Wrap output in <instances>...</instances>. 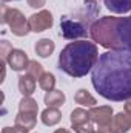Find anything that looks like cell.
I'll return each instance as SVG.
<instances>
[{
  "mask_svg": "<svg viewBox=\"0 0 131 133\" xmlns=\"http://www.w3.org/2000/svg\"><path fill=\"white\" fill-rule=\"evenodd\" d=\"M6 64L9 65V68H12L14 71L20 73V71H25V70L28 68L30 59H28V56H26V53H25L23 50L14 48V50L9 53V56H8V59H6Z\"/></svg>",
  "mask_w": 131,
  "mask_h": 133,
  "instance_id": "30bf717a",
  "label": "cell"
},
{
  "mask_svg": "<svg viewBox=\"0 0 131 133\" xmlns=\"http://www.w3.org/2000/svg\"><path fill=\"white\" fill-rule=\"evenodd\" d=\"M72 129H74L76 133H93L96 130L93 122H86V124H82V125H74Z\"/></svg>",
  "mask_w": 131,
  "mask_h": 133,
  "instance_id": "603a6c76",
  "label": "cell"
},
{
  "mask_svg": "<svg viewBox=\"0 0 131 133\" xmlns=\"http://www.w3.org/2000/svg\"><path fill=\"white\" fill-rule=\"evenodd\" d=\"M2 133H28L26 130H22V129H19L17 125H14V127H5Z\"/></svg>",
  "mask_w": 131,
  "mask_h": 133,
  "instance_id": "d4e9b609",
  "label": "cell"
},
{
  "mask_svg": "<svg viewBox=\"0 0 131 133\" xmlns=\"http://www.w3.org/2000/svg\"><path fill=\"white\" fill-rule=\"evenodd\" d=\"M91 82L102 98L114 102L131 99V53L108 50L99 56Z\"/></svg>",
  "mask_w": 131,
  "mask_h": 133,
  "instance_id": "6da1fadb",
  "label": "cell"
},
{
  "mask_svg": "<svg viewBox=\"0 0 131 133\" xmlns=\"http://www.w3.org/2000/svg\"><path fill=\"white\" fill-rule=\"evenodd\" d=\"M131 129V113L127 111H120L117 115H114L111 124L103 129V133H127Z\"/></svg>",
  "mask_w": 131,
  "mask_h": 133,
  "instance_id": "9c48e42d",
  "label": "cell"
},
{
  "mask_svg": "<svg viewBox=\"0 0 131 133\" xmlns=\"http://www.w3.org/2000/svg\"><path fill=\"white\" fill-rule=\"evenodd\" d=\"M74 101H76V104H79V105H82V107H90V108L97 104L96 98H94L93 95H90V91L85 90V88H80V90L76 93Z\"/></svg>",
  "mask_w": 131,
  "mask_h": 133,
  "instance_id": "e0dca14e",
  "label": "cell"
},
{
  "mask_svg": "<svg viewBox=\"0 0 131 133\" xmlns=\"http://www.w3.org/2000/svg\"><path fill=\"white\" fill-rule=\"evenodd\" d=\"M43 73H45L43 71V66L40 65L37 61H30V65L26 68V74H30L34 79H40Z\"/></svg>",
  "mask_w": 131,
  "mask_h": 133,
  "instance_id": "44dd1931",
  "label": "cell"
},
{
  "mask_svg": "<svg viewBox=\"0 0 131 133\" xmlns=\"http://www.w3.org/2000/svg\"><path fill=\"white\" fill-rule=\"evenodd\" d=\"M45 104H46V107H54V108H60L63 104H65L66 101V96L63 91H60V90H53V91H46V95H45Z\"/></svg>",
  "mask_w": 131,
  "mask_h": 133,
  "instance_id": "9a60e30c",
  "label": "cell"
},
{
  "mask_svg": "<svg viewBox=\"0 0 131 133\" xmlns=\"http://www.w3.org/2000/svg\"><path fill=\"white\" fill-rule=\"evenodd\" d=\"M12 50H14V48H12V45H11L8 40H2V42H0V61L6 62V59H8V56H9V53H11Z\"/></svg>",
  "mask_w": 131,
  "mask_h": 133,
  "instance_id": "7402d4cb",
  "label": "cell"
},
{
  "mask_svg": "<svg viewBox=\"0 0 131 133\" xmlns=\"http://www.w3.org/2000/svg\"><path fill=\"white\" fill-rule=\"evenodd\" d=\"M88 113H90L91 122L97 125L99 130L106 129V127L111 124L113 118H114L113 108H111L110 105H102V107H96V105H94V107H91V108L88 110Z\"/></svg>",
  "mask_w": 131,
  "mask_h": 133,
  "instance_id": "52a82bcc",
  "label": "cell"
},
{
  "mask_svg": "<svg viewBox=\"0 0 131 133\" xmlns=\"http://www.w3.org/2000/svg\"><path fill=\"white\" fill-rule=\"evenodd\" d=\"M26 2H28V5H30L33 9H40V8H43L45 3H46V0H26Z\"/></svg>",
  "mask_w": 131,
  "mask_h": 133,
  "instance_id": "cb8c5ba5",
  "label": "cell"
},
{
  "mask_svg": "<svg viewBox=\"0 0 131 133\" xmlns=\"http://www.w3.org/2000/svg\"><path fill=\"white\" fill-rule=\"evenodd\" d=\"M100 6L97 0H85L82 9H79L74 16L60 17V36L66 40H77L86 37L91 25L96 22L94 17L99 14Z\"/></svg>",
  "mask_w": 131,
  "mask_h": 133,
  "instance_id": "3957f363",
  "label": "cell"
},
{
  "mask_svg": "<svg viewBox=\"0 0 131 133\" xmlns=\"http://www.w3.org/2000/svg\"><path fill=\"white\" fill-rule=\"evenodd\" d=\"M114 51L131 53V14L127 17H116L113 25V48Z\"/></svg>",
  "mask_w": 131,
  "mask_h": 133,
  "instance_id": "5b68a950",
  "label": "cell"
},
{
  "mask_svg": "<svg viewBox=\"0 0 131 133\" xmlns=\"http://www.w3.org/2000/svg\"><path fill=\"white\" fill-rule=\"evenodd\" d=\"M103 3L114 14H127L131 11V0H103Z\"/></svg>",
  "mask_w": 131,
  "mask_h": 133,
  "instance_id": "5bb4252c",
  "label": "cell"
},
{
  "mask_svg": "<svg viewBox=\"0 0 131 133\" xmlns=\"http://www.w3.org/2000/svg\"><path fill=\"white\" fill-rule=\"evenodd\" d=\"M54 50H56V43L51 39H46V37L37 40L35 45H34V51L40 57H49L54 53Z\"/></svg>",
  "mask_w": 131,
  "mask_h": 133,
  "instance_id": "4fadbf2b",
  "label": "cell"
},
{
  "mask_svg": "<svg viewBox=\"0 0 131 133\" xmlns=\"http://www.w3.org/2000/svg\"><path fill=\"white\" fill-rule=\"evenodd\" d=\"M0 22L8 25L11 33L14 36H19V37H23L31 31L30 22L25 17V14L20 9L9 8L5 3H2V6H0Z\"/></svg>",
  "mask_w": 131,
  "mask_h": 133,
  "instance_id": "277c9868",
  "label": "cell"
},
{
  "mask_svg": "<svg viewBox=\"0 0 131 133\" xmlns=\"http://www.w3.org/2000/svg\"><path fill=\"white\" fill-rule=\"evenodd\" d=\"M99 61V50L94 42H69L59 54V68L71 77H83Z\"/></svg>",
  "mask_w": 131,
  "mask_h": 133,
  "instance_id": "7a4b0ae2",
  "label": "cell"
},
{
  "mask_svg": "<svg viewBox=\"0 0 131 133\" xmlns=\"http://www.w3.org/2000/svg\"><path fill=\"white\" fill-rule=\"evenodd\" d=\"M2 2H3V3H6V2H12V0H2Z\"/></svg>",
  "mask_w": 131,
  "mask_h": 133,
  "instance_id": "f1b7e54d",
  "label": "cell"
},
{
  "mask_svg": "<svg viewBox=\"0 0 131 133\" xmlns=\"http://www.w3.org/2000/svg\"><path fill=\"white\" fill-rule=\"evenodd\" d=\"M114 20H116V17L103 16V17L97 19L90 28L91 39L96 43H99L100 46L106 48V50L113 48V25H114Z\"/></svg>",
  "mask_w": 131,
  "mask_h": 133,
  "instance_id": "8992f818",
  "label": "cell"
},
{
  "mask_svg": "<svg viewBox=\"0 0 131 133\" xmlns=\"http://www.w3.org/2000/svg\"><path fill=\"white\" fill-rule=\"evenodd\" d=\"M40 119H42V122H43L45 125L53 127V125H56V124H59V122L62 121V113H60V110H59V108L46 107V108L42 111Z\"/></svg>",
  "mask_w": 131,
  "mask_h": 133,
  "instance_id": "7c38bea8",
  "label": "cell"
},
{
  "mask_svg": "<svg viewBox=\"0 0 131 133\" xmlns=\"http://www.w3.org/2000/svg\"><path fill=\"white\" fill-rule=\"evenodd\" d=\"M71 125H82V124H86V122H91L90 119V113L83 108H74L71 111Z\"/></svg>",
  "mask_w": 131,
  "mask_h": 133,
  "instance_id": "ac0fdd59",
  "label": "cell"
},
{
  "mask_svg": "<svg viewBox=\"0 0 131 133\" xmlns=\"http://www.w3.org/2000/svg\"><path fill=\"white\" fill-rule=\"evenodd\" d=\"M125 111L127 113H131V99H128L127 104H125Z\"/></svg>",
  "mask_w": 131,
  "mask_h": 133,
  "instance_id": "484cf974",
  "label": "cell"
},
{
  "mask_svg": "<svg viewBox=\"0 0 131 133\" xmlns=\"http://www.w3.org/2000/svg\"><path fill=\"white\" fill-rule=\"evenodd\" d=\"M54 133H71V132H69V130H66V129H57Z\"/></svg>",
  "mask_w": 131,
  "mask_h": 133,
  "instance_id": "4316f807",
  "label": "cell"
},
{
  "mask_svg": "<svg viewBox=\"0 0 131 133\" xmlns=\"http://www.w3.org/2000/svg\"><path fill=\"white\" fill-rule=\"evenodd\" d=\"M19 111H28V113H35L39 111L37 101H34L31 96H23L22 101L19 102Z\"/></svg>",
  "mask_w": 131,
  "mask_h": 133,
  "instance_id": "d6986e66",
  "label": "cell"
},
{
  "mask_svg": "<svg viewBox=\"0 0 131 133\" xmlns=\"http://www.w3.org/2000/svg\"><path fill=\"white\" fill-rule=\"evenodd\" d=\"M19 91L23 96H31L35 91V79L30 74H22L19 76Z\"/></svg>",
  "mask_w": 131,
  "mask_h": 133,
  "instance_id": "2e32d148",
  "label": "cell"
},
{
  "mask_svg": "<svg viewBox=\"0 0 131 133\" xmlns=\"http://www.w3.org/2000/svg\"><path fill=\"white\" fill-rule=\"evenodd\" d=\"M37 124V115L35 113H28V111H19L16 116V122L14 125H17L22 130H33Z\"/></svg>",
  "mask_w": 131,
  "mask_h": 133,
  "instance_id": "8fae6325",
  "label": "cell"
},
{
  "mask_svg": "<svg viewBox=\"0 0 131 133\" xmlns=\"http://www.w3.org/2000/svg\"><path fill=\"white\" fill-rule=\"evenodd\" d=\"M93 133H103V132H102V130H94Z\"/></svg>",
  "mask_w": 131,
  "mask_h": 133,
  "instance_id": "83f0119b",
  "label": "cell"
},
{
  "mask_svg": "<svg viewBox=\"0 0 131 133\" xmlns=\"http://www.w3.org/2000/svg\"><path fill=\"white\" fill-rule=\"evenodd\" d=\"M39 85L45 91H53L54 87H56V77H54V74L53 73H43L42 77L39 79Z\"/></svg>",
  "mask_w": 131,
  "mask_h": 133,
  "instance_id": "ffe728a7",
  "label": "cell"
},
{
  "mask_svg": "<svg viewBox=\"0 0 131 133\" xmlns=\"http://www.w3.org/2000/svg\"><path fill=\"white\" fill-rule=\"evenodd\" d=\"M28 22H30V28H31L33 33H42V31H46V30H49V28L53 26L54 19H53L51 11H48V9H40L39 12L30 16Z\"/></svg>",
  "mask_w": 131,
  "mask_h": 133,
  "instance_id": "ba28073f",
  "label": "cell"
}]
</instances>
